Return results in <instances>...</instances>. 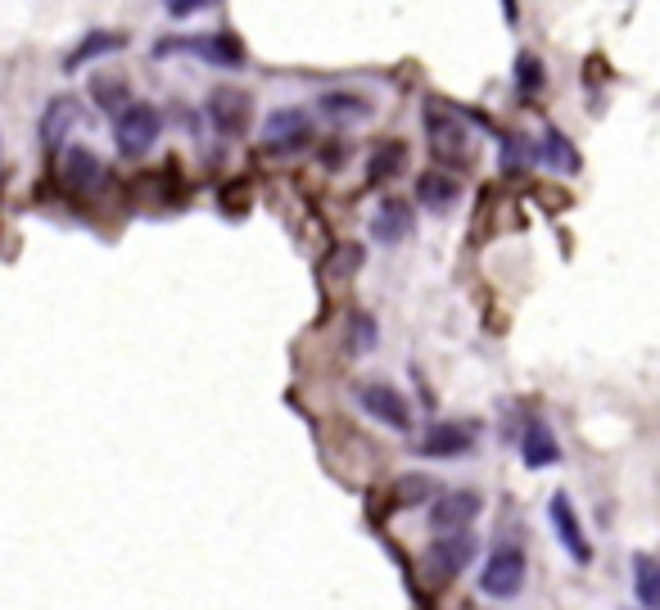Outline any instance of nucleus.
I'll use <instances>...</instances> for the list:
<instances>
[{
  "mask_svg": "<svg viewBox=\"0 0 660 610\" xmlns=\"http://www.w3.org/2000/svg\"><path fill=\"white\" fill-rule=\"evenodd\" d=\"M104 163H100V154L96 150H87V145H68L64 150V158H60V181H64V190L68 195H96V190L104 186Z\"/></svg>",
  "mask_w": 660,
  "mask_h": 610,
  "instance_id": "nucleus-9",
  "label": "nucleus"
},
{
  "mask_svg": "<svg viewBox=\"0 0 660 610\" xmlns=\"http://www.w3.org/2000/svg\"><path fill=\"white\" fill-rule=\"evenodd\" d=\"M127 46V33H87L68 54H64V73H77L81 64H91V60H104V54H114Z\"/></svg>",
  "mask_w": 660,
  "mask_h": 610,
  "instance_id": "nucleus-19",
  "label": "nucleus"
},
{
  "mask_svg": "<svg viewBox=\"0 0 660 610\" xmlns=\"http://www.w3.org/2000/svg\"><path fill=\"white\" fill-rule=\"evenodd\" d=\"M208 5H217V0H163V10H168L173 18H190V14L208 10Z\"/></svg>",
  "mask_w": 660,
  "mask_h": 610,
  "instance_id": "nucleus-26",
  "label": "nucleus"
},
{
  "mask_svg": "<svg viewBox=\"0 0 660 610\" xmlns=\"http://www.w3.org/2000/svg\"><path fill=\"white\" fill-rule=\"evenodd\" d=\"M158 131H163L158 109L145 104V100H131L114 118V145H118L123 158H145L154 150V141H158Z\"/></svg>",
  "mask_w": 660,
  "mask_h": 610,
  "instance_id": "nucleus-1",
  "label": "nucleus"
},
{
  "mask_svg": "<svg viewBox=\"0 0 660 610\" xmlns=\"http://www.w3.org/2000/svg\"><path fill=\"white\" fill-rule=\"evenodd\" d=\"M516 87H520V96H534V91L543 87V64H538V54H530V50L516 54Z\"/></svg>",
  "mask_w": 660,
  "mask_h": 610,
  "instance_id": "nucleus-24",
  "label": "nucleus"
},
{
  "mask_svg": "<svg viewBox=\"0 0 660 610\" xmlns=\"http://www.w3.org/2000/svg\"><path fill=\"white\" fill-rule=\"evenodd\" d=\"M471 443H475V430L471 425H457V421H434L421 439H417V453L421 457H466L471 453Z\"/></svg>",
  "mask_w": 660,
  "mask_h": 610,
  "instance_id": "nucleus-11",
  "label": "nucleus"
},
{
  "mask_svg": "<svg viewBox=\"0 0 660 610\" xmlns=\"http://www.w3.org/2000/svg\"><path fill=\"white\" fill-rule=\"evenodd\" d=\"M353 330H357V348H371L376 344V321L371 317H353Z\"/></svg>",
  "mask_w": 660,
  "mask_h": 610,
  "instance_id": "nucleus-27",
  "label": "nucleus"
},
{
  "mask_svg": "<svg viewBox=\"0 0 660 610\" xmlns=\"http://www.w3.org/2000/svg\"><path fill=\"white\" fill-rule=\"evenodd\" d=\"M547 520H553V534L566 547V557L574 565H593V543L584 534V520H580V511H574L570 493H553V497H547Z\"/></svg>",
  "mask_w": 660,
  "mask_h": 610,
  "instance_id": "nucleus-6",
  "label": "nucleus"
},
{
  "mask_svg": "<svg viewBox=\"0 0 660 610\" xmlns=\"http://www.w3.org/2000/svg\"><path fill=\"white\" fill-rule=\"evenodd\" d=\"M426 131H430V145L439 158H453V163L466 158V127L453 114H444L439 104L426 109Z\"/></svg>",
  "mask_w": 660,
  "mask_h": 610,
  "instance_id": "nucleus-13",
  "label": "nucleus"
},
{
  "mask_svg": "<svg viewBox=\"0 0 660 610\" xmlns=\"http://www.w3.org/2000/svg\"><path fill=\"white\" fill-rule=\"evenodd\" d=\"M503 14H507V18H516V0H503Z\"/></svg>",
  "mask_w": 660,
  "mask_h": 610,
  "instance_id": "nucleus-28",
  "label": "nucleus"
},
{
  "mask_svg": "<svg viewBox=\"0 0 660 610\" xmlns=\"http://www.w3.org/2000/svg\"><path fill=\"white\" fill-rule=\"evenodd\" d=\"M525 574H530L525 551L511 547V543H498L480 565V593L507 601V597H516L520 588H525Z\"/></svg>",
  "mask_w": 660,
  "mask_h": 610,
  "instance_id": "nucleus-2",
  "label": "nucleus"
},
{
  "mask_svg": "<svg viewBox=\"0 0 660 610\" xmlns=\"http://www.w3.org/2000/svg\"><path fill=\"white\" fill-rule=\"evenodd\" d=\"M357 407H363L376 425L394 430V434H411V407H407V398L394 390V384H384V380L357 384Z\"/></svg>",
  "mask_w": 660,
  "mask_h": 610,
  "instance_id": "nucleus-4",
  "label": "nucleus"
},
{
  "mask_svg": "<svg viewBox=\"0 0 660 610\" xmlns=\"http://www.w3.org/2000/svg\"><path fill=\"white\" fill-rule=\"evenodd\" d=\"M475 561V534L466 530V534H439L430 547H426V557H421V570L434 579V584H453V579Z\"/></svg>",
  "mask_w": 660,
  "mask_h": 610,
  "instance_id": "nucleus-3",
  "label": "nucleus"
},
{
  "mask_svg": "<svg viewBox=\"0 0 660 610\" xmlns=\"http://www.w3.org/2000/svg\"><path fill=\"white\" fill-rule=\"evenodd\" d=\"M168 50H190L200 54V60H208L213 68H244V60H250V50H244V41L236 33H208V37H195V41H163L154 54H168Z\"/></svg>",
  "mask_w": 660,
  "mask_h": 610,
  "instance_id": "nucleus-8",
  "label": "nucleus"
},
{
  "mask_svg": "<svg viewBox=\"0 0 660 610\" xmlns=\"http://www.w3.org/2000/svg\"><path fill=\"white\" fill-rule=\"evenodd\" d=\"M77 118H81V104L73 100V96H54L50 104H46V114H41V150L46 154H60L64 150V141H68V131L77 127Z\"/></svg>",
  "mask_w": 660,
  "mask_h": 610,
  "instance_id": "nucleus-12",
  "label": "nucleus"
},
{
  "mask_svg": "<svg viewBox=\"0 0 660 610\" xmlns=\"http://www.w3.org/2000/svg\"><path fill=\"white\" fill-rule=\"evenodd\" d=\"M538 163H543V168H553L557 177H574V173H580V150L570 145L566 131L547 127L543 141H538Z\"/></svg>",
  "mask_w": 660,
  "mask_h": 610,
  "instance_id": "nucleus-17",
  "label": "nucleus"
},
{
  "mask_svg": "<svg viewBox=\"0 0 660 610\" xmlns=\"http://www.w3.org/2000/svg\"><path fill=\"white\" fill-rule=\"evenodd\" d=\"M480 511H484V497H480L475 488L439 493L434 507H430V530H434V534H466Z\"/></svg>",
  "mask_w": 660,
  "mask_h": 610,
  "instance_id": "nucleus-7",
  "label": "nucleus"
},
{
  "mask_svg": "<svg viewBox=\"0 0 660 610\" xmlns=\"http://www.w3.org/2000/svg\"><path fill=\"white\" fill-rule=\"evenodd\" d=\"M634 597L643 610H660V561L647 551L634 557Z\"/></svg>",
  "mask_w": 660,
  "mask_h": 610,
  "instance_id": "nucleus-21",
  "label": "nucleus"
},
{
  "mask_svg": "<svg viewBox=\"0 0 660 610\" xmlns=\"http://www.w3.org/2000/svg\"><path fill=\"white\" fill-rule=\"evenodd\" d=\"M407 236H411V204L407 200H384L371 217V240L390 249V244H403Z\"/></svg>",
  "mask_w": 660,
  "mask_h": 610,
  "instance_id": "nucleus-14",
  "label": "nucleus"
},
{
  "mask_svg": "<svg viewBox=\"0 0 660 610\" xmlns=\"http://www.w3.org/2000/svg\"><path fill=\"white\" fill-rule=\"evenodd\" d=\"M461 200V181L453 173H421L417 177V204L430 213H448Z\"/></svg>",
  "mask_w": 660,
  "mask_h": 610,
  "instance_id": "nucleus-16",
  "label": "nucleus"
},
{
  "mask_svg": "<svg viewBox=\"0 0 660 610\" xmlns=\"http://www.w3.org/2000/svg\"><path fill=\"white\" fill-rule=\"evenodd\" d=\"M520 457H525L530 470H547V466L561 461V443L543 421H530L525 430H520Z\"/></svg>",
  "mask_w": 660,
  "mask_h": 610,
  "instance_id": "nucleus-15",
  "label": "nucleus"
},
{
  "mask_svg": "<svg viewBox=\"0 0 660 610\" xmlns=\"http://www.w3.org/2000/svg\"><path fill=\"white\" fill-rule=\"evenodd\" d=\"M403 168H407V145L398 141V136H390V141H376V150L367 158V177L371 181H394Z\"/></svg>",
  "mask_w": 660,
  "mask_h": 610,
  "instance_id": "nucleus-20",
  "label": "nucleus"
},
{
  "mask_svg": "<svg viewBox=\"0 0 660 610\" xmlns=\"http://www.w3.org/2000/svg\"><path fill=\"white\" fill-rule=\"evenodd\" d=\"M313 145V118L304 109H271L263 123V150L267 154H299Z\"/></svg>",
  "mask_w": 660,
  "mask_h": 610,
  "instance_id": "nucleus-5",
  "label": "nucleus"
},
{
  "mask_svg": "<svg viewBox=\"0 0 660 610\" xmlns=\"http://www.w3.org/2000/svg\"><path fill=\"white\" fill-rule=\"evenodd\" d=\"M530 163H538V145H530L525 136H503V173L525 177Z\"/></svg>",
  "mask_w": 660,
  "mask_h": 610,
  "instance_id": "nucleus-22",
  "label": "nucleus"
},
{
  "mask_svg": "<svg viewBox=\"0 0 660 610\" xmlns=\"http://www.w3.org/2000/svg\"><path fill=\"white\" fill-rule=\"evenodd\" d=\"M91 96L100 100L104 114H114V118L131 104V100H127V81H123V77H96V81H91Z\"/></svg>",
  "mask_w": 660,
  "mask_h": 610,
  "instance_id": "nucleus-23",
  "label": "nucleus"
},
{
  "mask_svg": "<svg viewBox=\"0 0 660 610\" xmlns=\"http://www.w3.org/2000/svg\"><path fill=\"white\" fill-rule=\"evenodd\" d=\"M317 109H321V118L340 123V127H353V123H367L371 118V100L357 96V91H326L317 100Z\"/></svg>",
  "mask_w": 660,
  "mask_h": 610,
  "instance_id": "nucleus-18",
  "label": "nucleus"
},
{
  "mask_svg": "<svg viewBox=\"0 0 660 610\" xmlns=\"http://www.w3.org/2000/svg\"><path fill=\"white\" fill-rule=\"evenodd\" d=\"M250 118H254V100L236 91V87H217L208 96V123L223 131V136H244L250 131Z\"/></svg>",
  "mask_w": 660,
  "mask_h": 610,
  "instance_id": "nucleus-10",
  "label": "nucleus"
},
{
  "mask_svg": "<svg viewBox=\"0 0 660 610\" xmlns=\"http://www.w3.org/2000/svg\"><path fill=\"white\" fill-rule=\"evenodd\" d=\"M394 493H398V503H403V507H421L426 497H439V493H434V480H430V475H403Z\"/></svg>",
  "mask_w": 660,
  "mask_h": 610,
  "instance_id": "nucleus-25",
  "label": "nucleus"
}]
</instances>
